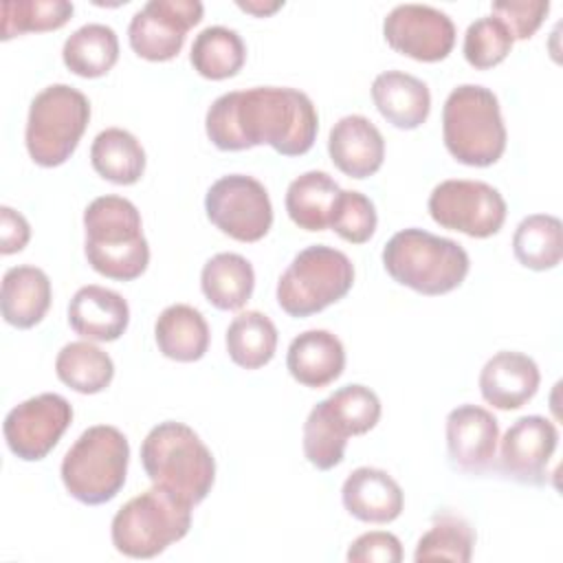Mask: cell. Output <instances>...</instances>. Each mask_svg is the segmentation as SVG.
<instances>
[{
    "label": "cell",
    "mask_w": 563,
    "mask_h": 563,
    "mask_svg": "<svg viewBox=\"0 0 563 563\" xmlns=\"http://www.w3.org/2000/svg\"><path fill=\"white\" fill-rule=\"evenodd\" d=\"M205 130L222 152L271 145L282 156H301L314 145L319 114L297 88L255 86L220 95L207 110Z\"/></svg>",
    "instance_id": "obj_1"
},
{
    "label": "cell",
    "mask_w": 563,
    "mask_h": 563,
    "mask_svg": "<svg viewBox=\"0 0 563 563\" xmlns=\"http://www.w3.org/2000/svg\"><path fill=\"white\" fill-rule=\"evenodd\" d=\"M84 253L92 271L108 279L132 282L150 264L141 213L123 196H99L84 211Z\"/></svg>",
    "instance_id": "obj_2"
},
{
    "label": "cell",
    "mask_w": 563,
    "mask_h": 563,
    "mask_svg": "<svg viewBox=\"0 0 563 563\" xmlns=\"http://www.w3.org/2000/svg\"><path fill=\"white\" fill-rule=\"evenodd\" d=\"M141 464L152 484L198 506L216 482V460L200 435L185 422L165 420L141 444Z\"/></svg>",
    "instance_id": "obj_3"
},
{
    "label": "cell",
    "mask_w": 563,
    "mask_h": 563,
    "mask_svg": "<svg viewBox=\"0 0 563 563\" xmlns=\"http://www.w3.org/2000/svg\"><path fill=\"white\" fill-rule=\"evenodd\" d=\"M387 275L420 295L438 297L455 290L468 275L471 260L462 244L424 229H402L383 246Z\"/></svg>",
    "instance_id": "obj_4"
},
{
    "label": "cell",
    "mask_w": 563,
    "mask_h": 563,
    "mask_svg": "<svg viewBox=\"0 0 563 563\" xmlns=\"http://www.w3.org/2000/svg\"><path fill=\"white\" fill-rule=\"evenodd\" d=\"M442 139L449 154L462 165L497 163L508 141L497 95L479 84L453 88L442 106Z\"/></svg>",
    "instance_id": "obj_5"
},
{
    "label": "cell",
    "mask_w": 563,
    "mask_h": 563,
    "mask_svg": "<svg viewBox=\"0 0 563 563\" xmlns=\"http://www.w3.org/2000/svg\"><path fill=\"white\" fill-rule=\"evenodd\" d=\"M130 442L112 424L88 427L62 460V482L70 497L99 506L119 495L125 484Z\"/></svg>",
    "instance_id": "obj_6"
},
{
    "label": "cell",
    "mask_w": 563,
    "mask_h": 563,
    "mask_svg": "<svg viewBox=\"0 0 563 563\" xmlns=\"http://www.w3.org/2000/svg\"><path fill=\"white\" fill-rule=\"evenodd\" d=\"M191 508L163 486L125 501L110 523L117 552L130 559H152L180 541L191 528Z\"/></svg>",
    "instance_id": "obj_7"
},
{
    "label": "cell",
    "mask_w": 563,
    "mask_h": 563,
    "mask_svg": "<svg viewBox=\"0 0 563 563\" xmlns=\"http://www.w3.org/2000/svg\"><path fill=\"white\" fill-rule=\"evenodd\" d=\"M90 121L88 97L68 86L51 84L40 90L26 117L24 143L29 156L40 167H57L77 150Z\"/></svg>",
    "instance_id": "obj_8"
},
{
    "label": "cell",
    "mask_w": 563,
    "mask_h": 563,
    "mask_svg": "<svg viewBox=\"0 0 563 563\" xmlns=\"http://www.w3.org/2000/svg\"><path fill=\"white\" fill-rule=\"evenodd\" d=\"M354 284L352 260L325 244L299 251L277 282V303L290 317H310L343 299Z\"/></svg>",
    "instance_id": "obj_9"
},
{
    "label": "cell",
    "mask_w": 563,
    "mask_h": 563,
    "mask_svg": "<svg viewBox=\"0 0 563 563\" xmlns=\"http://www.w3.org/2000/svg\"><path fill=\"white\" fill-rule=\"evenodd\" d=\"M433 222L468 238H490L506 222V200L484 180L449 178L433 187L427 200Z\"/></svg>",
    "instance_id": "obj_10"
},
{
    "label": "cell",
    "mask_w": 563,
    "mask_h": 563,
    "mask_svg": "<svg viewBox=\"0 0 563 563\" xmlns=\"http://www.w3.org/2000/svg\"><path fill=\"white\" fill-rule=\"evenodd\" d=\"M209 222L238 242H257L273 227V205L266 187L246 174L218 178L207 196Z\"/></svg>",
    "instance_id": "obj_11"
},
{
    "label": "cell",
    "mask_w": 563,
    "mask_h": 563,
    "mask_svg": "<svg viewBox=\"0 0 563 563\" xmlns=\"http://www.w3.org/2000/svg\"><path fill=\"white\" fill-rule=\"evenodd\" d=\"M73 422V407L59 394H37L15 405L2 424L7 446L24 462L44 460Z\"/></svg>",
    "instance_id": "obj_12"
},
{
    "label": "cell",
    "mask_w": 563,
    "mask_h": 563,
    "mask_svg": "<svg viewBox=\"0 0 563 563\" xmlns=\"http://www.w3.org/2000/svg\"><path fill=\"white\" fill-rule=\"evenodd\" d=\"M198 0H150L130 20L128 40L132 51L147 62L174 59L189 33L202 20Z\"/></svg>",
    "instance_id": "obj_13"
},
{
    "label": "cell",
    "mask_w": 563,
    "mask_h": 563,
    "mask_svg": "<svg viewBox=\"0 0 563 563\" xmlns=\"http://www.w3.org/2000/svg\"><path fill=\"white\" fill-rule=\"evenodd\" d=\"M385 42L416 62H440L455 46L453 20L429 4H396L383 22Z\"/></svg>",
    "instance_id": "obj_14"
},
{
    "label": "cell",
    "mask_w": 563,
    "mask_h": 563,
    "mask_svg": "<svg viewBox=\"0 0 563 563\" xmlns=\"http://www.w3.org/2000/svg\"><path fill=\"white\" fill-rule=\"evenodd\" d=\"M559 431L543 416H523L515 420L499 444V471L519 484H545L548 464L556 451Z\"/></svg>",
    "instance_id": "obj_15"
},
{
    "label": "cell",
    "mask_w": 563,
    "mask_h": 563,
    "mask_svg": "<svg viewBox=\"0 0 563 563\" xmlns=\"http://www.w3.org/2000/svg\"><path fill=\"white\" fill-rule=\"evenodd\" d=\"M499 422L479 405H460L446 416V451L451 466L466 475H482L497 457Z\"/></svg>",
    "instance_id": "obj_16"
},
{
    "label": "cell",
    "mask_w": 563,
    "mask_h": 563,
    "mask_svg": "<svg viewBox=\"0 0 563 563\" xmlns=\"http://www.w3.org/2000/svg\"><path fill=\"white\" fill-rule=\"evenodd\" d=\"M477 383L479 394L488 405L501 411H512L523 407L537 394L541 374L534 358L528 354L501 350L484 363Z\"/></svg>",
    "instance_id": "obj_17"
},
{
    "label": "cell",
    "mask_w": 563,
    "mask_h": 563,
    "mask_svg": "<svg viewBox=\"0 0 563 563\" xmlns=\"http://www.w3.org/2000/svg\"><path fill=\"white\" fill-rule=\"evenodd\" d=\"M328 154L339 172L361 180L380 169L385 158V139L367 117L347 114L332 125Z\"/></svg>",
    "instance_id": "obj_18"
},
{
    "label": "cell",
    "mask_w": 563,
    "mask_h": 563,
    "mask_svg": "<svg viewBox=\"0 0 563 563\" xmlns=\"http://www.w3.org/2000/svg\"><path fill=\"white\" fill-rule=\"evenodd\" d=\"M343 508L365 523H389L400 517L405 493L400 484L383 468L358 466L341 488Z\"/></svg>",
    "instance_id": "obj_19"
},
{
    "label": "cell",
    "mask_w": 563,
    "mask_h": 563,
    "mask_svg": "<svg viewBox=\"0 0 563 563\" xmlns=\"http://www.w3.org/2000/svg\"><path fill=\"white\" fill-rule=\"evenodd\" d=\"M68 323L88 341H117L128 330L130 306L119 292L88 284L73 295L68 303Z\"/></svg>",
    "instance_id": "obj_20"
},
{
    "label": "cell",
    "mask_w": 563,
    "mask_h": 563,
    "mask_svg": "<svg viewBox=\"0 0 563 563\" xmlns=\"http://www.w3.org/2000/svg\"><path fill=\"white\" fill-rule=\"evenodd\" d=\"M286 367L299 385L310 389L325 387L343 374V343L330 330H306L290 341Z\"/></svg>",
    "instance_id": "obj_21"
},
{
    "label": "cell",
    "mask_w": 563,
    "mask_h": 563,
    "mask_svg": "<svg viewBox=\"0 0 563 563\" xmlns=\"http://www.w3.org/2000/svg\"><path fill=\"white\" fill-rule=\"evenodd\" d=\"M372 99L387 123L398 130L420 128L431 112L429 86L402 70H385L372 81Z\"/></svg>",
    "instance_id": "obj_22"
},
{
    "label": "cell",
    "mask_w": 563,
    "mask_h": 563,
    "mask_svg": "<svg viewBox=\"0 0 563 563\" xmlns=\"http://www.w3.org/2000/svg\"><path fill=\"white\" fill-rule=\"evenodd\" d=\"M53 290L48 275L37 266H11L2 275L0 308L9 325L29 330L37 325L51 308Z\"/></svg>",
    "instance_id": "obj_23"
},
{
    "label": "cell",
    "mask_w": 563,
    "mask_h": 563,
    "mask_svg": "<svg viewBox=\"0 0 563 563\" xmlns=\"http://www.w3.org/2000/svg\"><path fill=\"white\" fill-rule=\"evenodd\" d=\"M154 339L163 356L178 363H194L207 354L211 332L198 308L172 303L156 317Z\"/></svg>",
    "instance_id": "obj_24"
},
{
    "label": "cell",
    "mask_w": 563,
    "mask_h": 563,
    "mask_svg": "<svg viewBox=\"0 0 563 563\" xmlns=\"http://www.w3.org/2000/svg\"><path fill=\"white\" fill-rule=\"evenodd\" d=\"M341 187L328 172H303L286 189L288 218L303 231H323L330 227Z\"/></svg>",
    "instance_id": "obj_25"
},
{
    "label": "cell",
    "mask_w": 563,
    "mask_h": 563,
    "mask_svg": "<svg viewBox=\"0 0 563 563\" xmlns=\"http://www.w3.org/2000/svg\"><path fill=\"white\" fill-rule=\"evenodd\" d=\"M200 288L218 310H240L253 295L255 271L240 253H216L200 273Z\"/></svg>",
    "instance_id": "obj_26"
},
{
    "label": "cell",
    "mask_w": 563,
    "mask_h": 563,
    "mask_svg": "<svg viewBox=\"0 0 563 563\" xmlns=\"http://www.w3.org/2000/svg\"><path fill=\"white\" fill-rule=\"evenodd\" d=\"M90 163L101 178L114 185H134L145 172V150L132 132L106 128L90 145Z\"/></svg>",
    "instance_id": "obj_27"
},
{
    "label": "cell",
    "mask_w": 563,
    "mask_h": 563,
    "mask_svg": "<svg viewBox=\"0 0 563 563\" xmlns=\"http://www.w3.org/2000/svg\"><path fill=\"white\" fill-rule=\"evenodd\" d=\"M62 59L66 68L79 77H103L119 59V37L108 24H84L66 37Z\"/></svg>",
    "instance_id": "obj_28"
},
{
    "label": "cell",
    "mask_w": 563,
    "mask_h": 563,
    "mask_svg": "<svg viewBox=\"0 0 563 563\" xmlns=\"http://www.w3.org/2000/svg\"><path fill=\"white\" fill-rule=\"evenodd\" d=\"M189 62L205 79H229L242 70L246 62V46L238 31L220 24L207 26L194 37Z\"/></svg>",
    "instance_id": "obj_29"
},
{
    "label": "cell",
    "mask_w": 563,
    "mask_h": 563,
    "mask_svg": "<svg viewBox=\"0 0 563 563\" xmlns=\"http://www.w3.org/2000/svg\"><path fill=\"white\" fill-rule=\"evenodd\" d=\"M227 352L244 369H260L275 356L277 328L260 310H244L227 328Z\"/></svg>",
    "instance_id": "obj_30"
},
{
    "label": "cell",
    "mask_w": 563,
    "mask_h": 563,
    "mask_svg": "<svg viewBox=\"0 0 563 563\" xmlns=\"http://www.w3.org/2000/svg\"><path fill=\"white\" fill-rule=\"evenodd\" d=\"M55 374L79 394H99L112 383L114 363L110 354L95 343L73 341L57 352Z\"/></svg>",
    "instance_id": "obj_31"
},
{
    "label": "cell",
    "mask_w": 563,
    "mask_h": 563,
    "mask_svg": "<svg viewBox=\"0 0 563 563\" xmlns=\"http://www.w3.org/2000/svg\"><path fill=\"white\" fill-rule=\"evenodd\" d=\"M512 253L517 262L530 271H550L563 257L561 220L550 213L526 216L512 235Z\"/></svg>",
    "instance_id": "obj_32"
},
{
    "label": "cell",
    "mask_w": 563,
    "mask_h": 563,
    "mask_svg": "<svg viewBox=\"0 0 563 563\" xmlns=\"http://www.w3.org/2000/svg\"><path fill=\"white\" fill-rule=\"evenodd\" d=\"M475 532L471 523L457 515H438L431 528L418 539L413 561H457L468 563L473 556Z\"/></svg>",
    "instance_id": "obj_33"
},
{
    "label": "cell",
    "mask_w": 563,
    "mask_h": 563,
    "mask_svg": "<svg viewBox=\"0 0 563 563\" xmlns=\"http://www.w3.org/2000/svg\"><path fill=\"white\" fill-rule=\"evenodd\" d=\"M75 11L66 0H9L2 2L0 37L11 40L24 33H42L62 29Z\"/></svg>",
    "instance_id": "obj_34"
},
{
    "label": "cell",
    "mask_w": 563,
    "mask_h": 563,
    "mask_svg": "<svg viewBox=\"0 0 563 563\" xmlns=\"http://www.w3.org/2000/svg\"><path fill=\"white\" fill-rule=\"evenodd\" d=\"M512 44L515 40L501 20L495 15H482L468 24L462 53L473 68L486 70L501 64L508 57Z\"/></svg>",
    "instance_id": "obj_35"
},
{
    "label": "cell",
    "mask_w": 563,
    "mask_h": 563,
    "mask_svg": "<svg viewBox=\"0 0 563 563\" xmlns=\"http://www.w3.org/2000/svg\"><path fill=\"white\" fill-rule=\"evenodd\" d=\"M325 407L343 424L347 435H363L376 427L380 420V400L378 396L358 383L339 387L325 400Z\"/></svg>",
    "instance_id": "obj_36"
},
{
    "label": "cell",
    "mask_w": 563,
    "mask_h": 563,
    "mask_svg": "<svg viewBox=\"0 0 563 563\" xmlns=\"http://www.w3.org/2000/svg\"><path fill=\"white\" fill-rule=\"evenodd\" d=\"M347 438H343L325 418L319 402L310 409L303 422V455L306 460L319 468L330 471L343 462Z\"/></svg>",
    "instance_id": "obj_37"
},
{
    "label": "cell",
    "mask_w": 563,
    "mask_h": 563,
    "mask_svg": "<svg viewBox=\"0 0 563 563\" xmlns=\"http://www.w3.org/2000/svg\"><path fill=\"white\" fill-rule=\"evenodd\" d=\"M376 224L378 216L374 202L361 191L341 189L330 229H334V233L350 244H363L374 235Z\"/></svg>",
    "instance_id": "obj_38"
},
{
    "label": "cell",
    "mask_w": 563,
    "mask_h": 563,
    "mask_svg": "<svg viewBox=\"0 0 563 563\" xmlns=\"http://www.w3.org/2000/svg\"><path fill=\"white\" fill-rule=\"evenodd\" d=\"M493 15L506 24L512 40H528L543 24L550 2L548 0H497L490 4Z\"/></svg>",
    "instance_id": "obj_39"
},
{
    "label": "cell",
    "mask_w": 563,
    "mask_h": 563,
    "mask_svg": "<svg viewBox=\"0 0 563 563\" xmlns=\"http://www.w3.org/2000/svg\"><path fill=\"white\" fill-rule=\"evenodd\" d=\"M345 559L350 563H400L402 545L396 534L385 530H372L350 543Z\"/></svg>",
    "instance_id": "obj_40"
},
{
    "label": "cell",
    "mask_w": 563,
    "mask_h": 563,
    "mask_svg": "<svg viewBox=\"0 0 563 563\" xmlns=\"http://www.w3.org/2000/svg\"><path fill=\"white\" fill-rule=\"evenodd\" d=\"M31 240V227L26 222V218L2 205L0 207V253L2 255H11L22 251Z\"/></svg>",
    "instance_id": "obj_41"
},
{
    "label": "cell",
    "mask_w": 563,
    "mask_h": 563,
    "mask_svg": "<svg viewBox=\"0 0 563 563\" xmlns=\"http://www.w3.org/2000/svg\"><path fill=\"white\" fill-rule=\"evenodd\" d=\"M238 7H240L242 11H246V13L257 15V18H266V15L275 13L277 9H282V7H284V2H279V0H275V2H262V0H249V2H242V0H238Z\"/></svg>",
    "instance_id": "obj_42"
}]
</instances>
